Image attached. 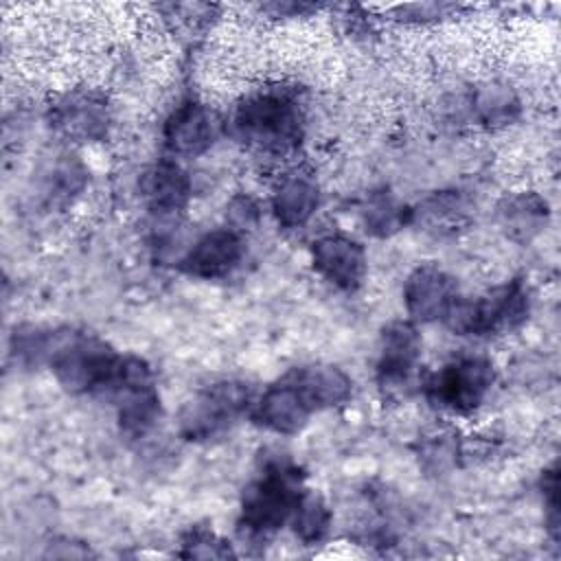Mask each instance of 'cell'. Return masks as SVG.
Returning <instances> with one entry per match:
<instances>
[{
    "mask_svg": "<svg viewBox=\"0 0 561 561\" xmlns=\"http://www.w3.org/2000/svg\"><path fill=\"white\" fill-rule=\"evenodd\" d=\"M456 298V280L430 263L416 267L403 287V302L412 322L443 320Z\"/></svg>",
    "mask_w": 561,
    "mask_h": 561,
    "instance_id": "obj_14",
    "label": "cell"
},
{
    "mask_svg": "<svg viewBox=\"0 0 561 561\" xmlns=\"http://www.w3.org/2000/svg\"><path fill=\"white\" fill-rule=\"evenodd\" d=\"M50 125L72 140H101L110 129L107 99L94 90L68 92L53 105Z\"/></svg>",
    "mask_w": 561,
    "mask_h": 561,
    "instance_id": "obj_10",
    "label": "cell"
},
{
    "mask_svg": "<svg viewBox=\"0 0 561 561\" xmlns=\"http://www.w3.org/2000/svg\"><path fill=\"white\" fill-rule=\"evenodd\" d=\"M245 241L239 228H215L202 234L180 261V270L195 278H224L243 259Z\"/></svg>",
    "mask_w": 561,
    "mask_h": 561,
    "instance_id": "obj_12",
    "label": "cell"
},
{
    "mask_svg": "<svg viewBox=\"0 0 561 561\" xmlns=\"http://www.w3.org/2000/svg\"><path fill=\"white\" fill-rule=\"evenodd\" d=\"M410 224V208L390 193H373L364 206V226L375 237H390Z\"/></svg>",
    "mask_w": 561,
    "mask_h": 561,
    "instance_id": "obj_20",
    "label": "cell"
},
{
    "mask_svg": "<svg viewBox=\"0 0 561 561\" xmlns=\"http://www.w3.org/2000/svg\"><path fill=\"white\" fill-rule=\"evenodd\" d=\"M287 377L298 386L311 408L327 410L346 403L353 394L351 377L333 364H307L291 368Z\"/></svg>",
    "mask_w": 561,
    "mask_h": 561,
    "instance_id": "obj_17",
    "label": "cell"
},
{
    "mask_svg": "<svg viewBox=\"0 0 561 561\" xmlns=\"http://www.w3.org/2000/svg\"><path fill=\"white\" fill-rule=\"evenodd\" d=\"M289 524L294 526V533L300 541L318 543L329 533L331 511H329L327 502L322 500V495L307 489Z\"/></svg>",
    "mask_w": 561,
    "mask_h": 561,
    "instance_id": "obj_21",
    "label": "cell"
},
{
    "mask_svg": "<svg viewBox=\"0 0 561 561\" xmlns=\"http://www.w3.org/2000/svg\"><path fill=\"white\" fill-rule=\"evenodd\" d=\"M541 491H543V500H546V508L550 513V528H557V465H552L548 471H543L541 476Z\"/></svg>",
    "mask_w": 561,
    "mask_h": 561,
    "instance_id": "obj_24",
    "label": "cell"
},
{
    "mask_svg": "<svg viewBox=\"0 0 561 561\" xmlns=\"http://www.w3.org/2000/svg\"><path fill=\"white\" fill-rule=\"evenodd\" d=\"M230 129L245 147L283 156L302 140L305 110L294 90L263 88L237 105Z\"/></svg>",
    "mask_w": 561,
    "mask_h": 561,
    "instance_id": "obj_1",
    "label": "cell"
},
{
    "mask_svg": "<svg viewBox=\"0 0 561 561\" xmlns=\"http://www.w3.org/2000/svg\"><path fill=\"white\" fill-rule=\"evenodd\" d=\"M502 228L515 241H530L548 221V204L535 193H519L506 197L500 206Z\"/></svg>",
    "mask_w": 561,
    "mask_h": 561,
    "instance_id": "obj_19",
    "label": "cell"
},
{
    "mask_svg": "<svg viewBox=\"0 0 561 561\" xmlns=\"http://www.w3.org/2000/svg\"><path fill=\"white\" fill-rule=\"evenodd\" d=\"M473 112L484 125H506L519 114V101L504 85H486L473 96Z\"/></svg>",
    "mask_w": 561,
    "mask_h": 561,
    "instance_id": "obj_22",
    "label": "cell"
},
{
    "mask_svg": "<svg viewBox=\"0 0 561 561\" xmlns=\"http://www.w3.org/2000/svg\"><path fill=\"white\" fill-rule=\"evenodd\" d=\"M313 412L316 410L298 390V386L287 375H283L252 401L250 419L267 432L294 436L302 432Z\"/></svg>",
    "mask_w": 561,
    "mask_h": 561,
    "instance_id": "obj_9",
    "label": "cell"
},
{
    "mask_svg": "<svg viewBox=\"0 0 561 561\" xmlns=\"http://www.w3.org/2000/svg\"><path fill=\"white\" fill-rule=\"evenodd\" d=\"M180 546H182L180 557H186V559H191V557H195V559H226V557L234 554L230 550V546L206 526L188 528L182 535Z\"/></svg>",
    "mask_w": 561,
    "mask_h": 561,
    "instance_id": "obj_23",
    "label": "cell"
},
{
    "mask_svg": "<svg viewBox=\"0 0 561 561\" xmlns=\"http://www.w3.org/2000/svg\"><path fill=\"white\" fill-rule=\"evenodd\" d=\"M254 401L245 381L224 379L199 390L180 414V434L186 440H208L226 432L250 412Z\"/></svg>",
    "mask_w": 561,
    "mask_h": 561,
    "instance_id": "obj_5",
    "label": "cell"
},
{
    "mask_svg": "<svg viewBox=\"0 0 561 561\" xmlns=\"http://www.w3.org/2000/svg\"><path fill=\"white\" fill-rule=\"evenodd\" d=\"M221 131V121L215 110L199 101H182L164 121L162 140L173 156L195 158L208 151Z\"/></svg>",
    "mask_w": 561,
    "mask_h": 561,
    "instance_id": "obj_8",
    "label": "cell"
},
{
    "mask_svg": "<svg viewBox=\"0 0 561 561\" xmlns=\"http://www.w3.org/2000/svg\"><path fill=\"white\" fill-rule=\"evenodd\" d=\"M103 397L116 405L118 425L129 438H142L160 419V394L153 373L136 355H123L118 373Z\"/></svg>",
    "mask_w": 561,
    "mask_h": 561,
    "instance_id": "obj_6",
    "label": "cell"
},
{
    "mask_svg": "<svg viewBox=\"0 0 561 561\" xmlns=\"http://www.w3.org/2000/svg\"><path fill=\"white\" fill-rule=\"evenodd\" d=\"M467 219V206L454 191H440L423 199L416 208H410V224L421 226L434 234L456 232Z\"/></svg>",
    "mask_w": 561,
    "mask_h": 561,
    "instance_id": "obj_18",
    "label": "cell"
},
{
    "mask_svg": "<svg viewBox=\"0 0 561 561\" xmlns=\"http://www.w3.org/2000/svg\"><path fill=\"white\" fill-rule=\"evenodd\" d=\"M320 206V188L311 173L294 169L272 191V213L283 228L305 226Z\"/></svg>",
    "mask_w": 561,
    "mask_h": 561,
    "instance_id": "obj_15",
    "label": "cell"
},
{
    "mask_svg": "<svg viewBox=\"0 0 561 561\" xmlns=\"http://www.w3.org/2000/svg\"><path fill=\"white\" fill-rule=\"evenodd\" d=\"M495 379L493 364L480 355H462L443 364L425 381V399L449 414H469L486 399Z\"/></svg>",
    "mask_w": 561,
    "mask_h": 561,
    "instance_id": "obj_7",
    "label": "cell"
},
{
    "mask_svg": "<svg viewBox=\"0 0 561 561\" xmlns=\"http://www.w3.org/2000/svg\"><path fill=\"white\" fill-rule=\"evenodd\" d=\"M140 191L153 215L171 219L180 215L191 197V180L173 160H160L140 180Z\"/></svg>",
    "mask_w": 561,
    "mask_h": 561,
    "instance_id": "obj_16",
    "label": "cell"
},
{
    "mask_svg": "<svg viewBox=\"0 0 561 561\" xmlns=\"http://www.w3.org/2000/svg\"><path fill=\"white\" fill-rule=\"evenodd\" d=\"M423 340L419 335L416 322L412 320H394L383 327L379 337L377 353V381L381 388L392 390L403 386L419 359H421Z\"/></svg>",
    "mask_w": 561,
    "mask_h": 561,
    "instance_id": "obj_13",
    "label": "cell"
},
{
    "mask_svg": "<svg viewBox=\"0 0 561 561\" xmlns=\"http://www.w3.org/2000/svg\"><path fill=\"white\" fill-rule=\"evenodd\" d=\"M305 473L289 458L272 456L245 484L239 526L250 537H267L291 522L302 495Z\"/></svg>",
    "mask_w": 561,
    "mask_h": 561,
    "instance_id": "obj_2",
    "label": "cell"
},
{
    "mask_svg": "<svg viewBox=\"0 0 561 561\" xmlns=\"http://www.w3.org/2000/svg\"><path fill=\"white\" fill-rule=\"evenodd\" d=\"M530 313V291L522 278L489 289L476 298L458 296L443 322L456 335H491L513 331Z\"/></svg>",
    "mask_w": 561,
    "mask_h": 561,
    "instance_id": "obj_4",
    "label": "cell"
},
{
    "mask_svg": "<svg viewBox=\"0 0 561 561\" xmlns=\"http://www.w3.org/2000/svg\"><path fill=\"white\" fill-rule=\"evenodd\" d=\"M123 355L101 337L75 329L55 331L48 366L55 379L75 394L103 397L112 386Z\"/></svg>",
    "mask_w": 561,
    "mask_h": 561,
    "instance_id": "obj_3",
    "label": "cell"
},
{
    "mask_svg": "<svg viewBox=\"0 0 561 561\" xmlns=\"http://www.w3.org/2000/svg\"><path fill=\"white\" fill-rule=\"evenodd\" d=\"M313 270L340 291H355L366 276V250L344 234H324L311 243Z\"/></svg>",
    "mask_w": 561,
    "mask_h": 561,
    "instance_id": "obj_11",
    "label": "cell"
}]
</instances>
